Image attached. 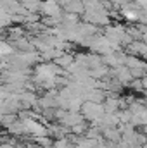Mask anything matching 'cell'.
I'll return each mask as SVG.
<instances>
[{
	"instance_id": "obj_1",
	"label": "cell",
	"mask_w": 147,
	"mask_h": 148,
	"mask_svg": "<svg viewBox=\"0 0 147 148\" xmlns=\"http://www.w3.org/2000/svg\"><path fill=\"white\" fill-rule=\"evenodd\" d=\"M7 52H10V48H9L7 45H3V43H0V53H7Z\"/></svg>"
}]
</instances>
